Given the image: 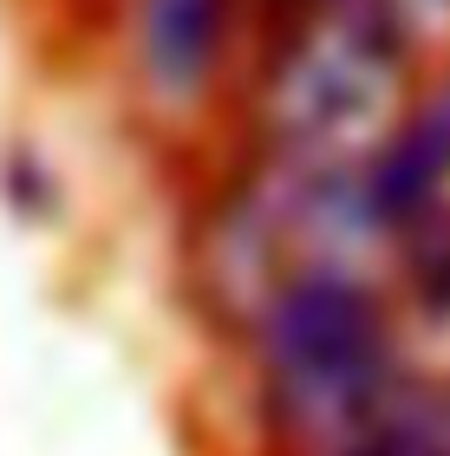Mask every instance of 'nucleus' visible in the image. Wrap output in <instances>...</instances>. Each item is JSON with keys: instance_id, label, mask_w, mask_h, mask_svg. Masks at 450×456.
<instances>
[{"instance_id": "2", "label": "nucleus", "mask_w": 450, "mask_h": 456, "mask_svg": "<svg viewBox=\"0 0 450 456\" xmlns=\"http://www.w3.org/2000/svg\"><path fill=\"white\" fill-rule=\"evenodd\" d=\"M359 456H450L444 437H431V430H385V437H372Z\"/></svg>"}, {"instance_id": "1", "label": "nucleus", "mask_w": 450, "mask_h": 456, "mask_svg": "<svg viewBox=\"0 0 450 456\" xmlns=\"http://www.w3.org/2000/svg\"><path fill=\"white\" fill-rule=\"evenodd\" d=\"M274 365L314 411H353L379 379V326L359 294L307 287L274 320Z\"/></svg>"}]
</instances>
